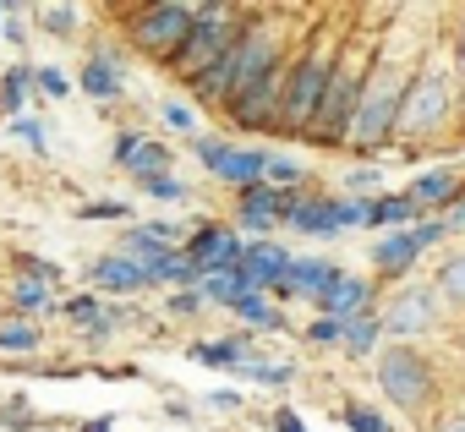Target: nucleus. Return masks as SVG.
I'll list each match as a JSON object with an SVG mask.
<instances>
[{
	"instance_id": "f257e3e1",
	"label": "nucleus",
	"mask_w": 465,
	"mask_h": 432,
	"mask_svg": "<svg viewBox=\"0 0 465 432\" xmlns=\"http://www.w3.org/2000/svg\"><path fill=\"white\" fill-rule=\"evenodd\" d=\"M280 66H285V55H280L274 28L247 23V28H242V39L230 44V55H224L208 77H197V83H192V93H197L203 104H230V99L252 93V88H258L269 72H280Z\"/></svg>"
},
{
	"instance_id": "f03ea898",
	"label": "nucleus",
	"mask_w": 465,
	"mask_h": 432,
	"mask_svg": "<svg viewBox=\"0 0 465 432\" xmlns=\"http://www.w3.org/2000/svg\"><path fill=\"white\" fill-rule=\"evenodd\" d=\"M242 17L230 12V6H197V23H192V34H186V44L175 50V61H170V72L192 88L197 77H208L224 55H230V44L242 39Z\"/></svg>"
},
{
	"instance_id": "7ed1b4c3",
	"label": "nucleus",
	"mask_w": 465,
	"mask_h": 432,
	"mask_svg": "<svg viewBox=\"0 0 465 432\" xmlns=\"http://www.w3.org/2000/svg\"><path fill=\"white\" fill-rule=\"evenodd\" d=\"M192 23H197V6H181V0H159V6H143V12L126 17V39H132L143 55H153L159 66H170L175 50L186 44Z\"/></svg>"
},
{
	"instance_id": "20e7f679",
	"label": "nucleus",
	"mask_w": 465,
	"mask_h": 432,
	"mask_svg": "<svg viewBox=\"0 0 465 432\" xmlns=\"http://www.w3.org/2000/svg\"><path fill=\"white\" fill-rule=\"evenodd\" d=\"M361 93H367V83H361V61H356V55H345V61L334 66V77H329L323 110H318V121H312V132H307V137H312V142H323V148L351 142V126H356Z\"/></svg>"
},
{
	"instance_id": "39448f33",
	"label": "nucleus",
	"mask_w": 465,
	"mask_h": 432,
	"mask_svg": "<svg viewBox=\"0 0 465 432\" xmlns=\"http://www.w3.org/2000/svg\"><path fill=\"white\" fill-rule=\"evenodd\" d=\"M334 66H340V61H329L323 44H312L302 61H291V88H285V121H280V132H312Z\"/></svg>"
},
{
	"instance_id": "423d86ee",
	"label": "nucleus",
	"mask_w": 465,
	"mask_h": 432,
	"mask_svg": "<svg viewBox=\"0 0 465 432\" xmlns=\"http://www.w3.org/2000/svg\"><path fill=\"white\" fill-rule=\"evenodd\" d=\"M400 99H405V83L394 66L372 72L367 93H361V110H356V126H351V148L356 153H372L378 142L394 137V121H400Z\"/></svg>"
},
{
	"instance_id": "0eeeda50",
	"label": "nucleus",
	"mask_w": 465,
	"mask_h": 432,
	"mask_svg": "<svg viewBox=\"0 0 465 432\" xmlns=\"http://www.w3.org/2000/svg\"><path fill=\"white\" fill-rule=\"evenodd\" d=\"M378 388L394 410H421L432 399V361L416 345H394L378 356Z\"/></svg>"
},
{
	"instance_id": "6e6552de",
	"label": "nucleus",
	"mask_w": 465,
	"mask_h": 432,
	"mask_svg": "<svg viewBox=\"0 0 465 432\" xmlns=\"http://www.w3.org/2000/svg\"><path fill=\"white\" fill-rule=\"evenodd\" d=\"M443 121H449V77H443V72H421V77L405 88V99H400L394 132L411 137V142H421V137H432Z\"/></svg>"
},
{
	"instance_id": "1a4fd4ad",
	"label": "nucleus",
	"mask_w": 465,
	"mask_h": 432,
	"mask_svg": "<svg viewBox=\"0 0 465 432\" xmlns=\"http://www.w3.org/2000/svg\"><path fill=\"white\" fill-rule=\"evenodd\" d=\"M285 88H291V66L269 72L252 93H242V99L224 104L230 126H242V132H280V121H285Z\"/></svg>"
},
{
	"instance_id": "9d476101",
	"label": "nucleus",
	"mask_w": 465,
	"mask_h": 432,
	"mask_svg": "<svg viewBox=\"0 0 465 432\" xmlns=\"http://www.w3.org/2000/svg\"><path fill=\"white\" fill-rule=\"evenodd\" d=\"M449 236V220H421V225H411V231H389L378 247H372V269L378 274H405V269H416V258L427 252V247H438Z\"/></svg>"
},
{
	"instance_id": "9b49d317",
	"label": "nucleus",
	"mask_w": 465,
	"mask_h": 432,
	"mask_svg": "<svg viewBox=\"0 0 465 432\" xmlns=\"http://www.w3.org/2000/svg\"><path fill=\"white\" fill-rule=\"evenodd\" d=\"M302 197L296 191H280V186H247L242 191V231H274V225H291L296 220Z\"/></svg>"
},
{
	"instance_id": "f8f14e48",
	"label": "nucleus",
	"mask_w": 465,
	"mask_h": 432,
	"mask_svg": "<svg viewBox=\"0 0 465 432\" xmlns=\"http://www.w3.org/2000/svg\"><path fill=\"white\" fill-rule=\"evenodd\" d=\"M432 318H438L432 290H400V296H394V307L383 312V334L411 339V334H427V329H432Z\"/></svg>"
},
{
	"instance_id": "ddd939ff",
	"label": "nucleus",
	"mask_w": 465,
	"mask_h": 432,
	"mask_svg": "<svg viewBox=\"0 0 465 432\" xmlns=\"http://www.w3.org/2000/svg\"><path fill=\"white\" fill-rule=\"evenodd\" d=\"M115 164H126L137 181H153V175H170V148L148 142L143 132H121L115 137Z\"/></svg>"
},
{
	"instance_id": "4468645a",
	"label": "nucleus",
	"mask_w": 465,
	"mask_h": 432,
	"mask_svg": "<svg viewBox=\"0 0 465 432\" xmlns=\"http://www.w3.org/2000/svg\"><path fill=\"white\" fill-rule=\"evenodd\" d=\"M242 269L258 280V290H280V285L291 280L296 258H291L285 247H274V241H247V263H242Z\"/></svg>"
},
{
	"instance_id": "2eb2a0df",
	"label": "nucleus",
	"mask_w": 465,
	"mask_h": 432,
	"mask_svg": "<svg viewBox=\"0 0 465 432\" xmlns=\"http://www.w3.org/2000/svg\"><path fill=\"white\" fill-rule=\"evenodd\" d=\"M208 175H219V181H230V186H263V175H269V153L263 148H236V142H230L224 148V159L208 170Z\"/></svg>"
},
{
	"instance_id": "dca6fc26",
	"label": "nucleus",
	"mask_w": 465,
	"mask_h": 432,
	"mask_svg": "<svg viewBox=\"0 0 465 432\" xmlns=\"http://www.w3.org/2000/svg\"><path fill=\"white\" fill-rule=\"evenodd\" d=\"M340 280H345V274H340L334 263H323V258H296L291 280H285L274 296H285V301H291V296H312V301H318V296H323V290H334Z\"/></svg>"
},
{
	"instance_id": "f3484780",
	"label": "nucleus",
	"mask_w": 465,
	"mask_h": 432,
	"mask_svg": "<svg viewBox=\"0 0 465 432\" xmlns=\"http://www.w3.org/2000/svg\"><path fill=\"white\" fill-rule=\"evenodd\" d=\"M367 301H372V285L345 274L334 290H323V296H318V318H340V323H356V318L367 312Z\"/></svg>"
},
{
	"instance_id": "a211bd4d",
	"label": "nucleus",
	"mask_w": 465,
	"mask_h": 432,
	"mask_svg": "<svg viewBox=\"0 0 465 432\" xmlns=\"http://www.w3.org/2000/svg\"><path fill=\"white\" fill-rule=\"evenodd\" d=\"M88 280H94L99 290H115V296H126V290H143V285H148V269H137L132 258L110 252V258H94Z\"/></svg>"
},
{
	"instance_id": "6ab92c4d",
	"label": "nucleus",
	"mask_w": 465,
	"mask_h": 432,
	"mask_svg": "<svg viewBox=\"0 0 465 432\" xmlns=\"http://www.w3.org/2000/svg\"><path fill=\"white\" fill-rule=\"evenodd\" d=\"M208 301H219V307H236V301H247V296H258V280L247 274V269H230V274H208L203 285H197Z\"/></svg>"
},
{
	"instance_id": "aec40b11",
	"label": "nucleus",
	"mask_w": 465,
	"mask_h": 432,
	"mask_svg": "<svg viewBox=\"0 0 465 432\" xmlns=\"http://www.w3.org/2000/svg\"><path fill=\"white\" fill-rule=\"evenodd\" d=\"M83 88L94 93V99H121V66H115V55H94L88 66H83Z\"/></svg>"
},
{
	"instance_id": "412c9836",
	"label": "nucleus",
	"mask_w": 465,
	"mask_h": 432,
	"mask_svg": "<svg viewBox=\"0 0 465 432\" xmlns=\"http://www.w3.org/2000/svg\"><path fill=\"white\" fill-rule=\"evenodd\" d=\"M39 345H45V329L34 318H6L0 323V350L6 356H34Z\"/></svg>"
},
{
	"instance_id": "4be33fe9",
	"label": "nucleus",
	"mask_w": 465,
	"mask_h": 432,
	"mask_svg": "<svg viewBox=\"0 0 465 432\" xmlns=\"http://www.w3.org/2000/svg\"><path fill=\"white\" fill-rule=\"evenodd\" d=\"M28 88H39V66H12L0 77V115H23Z\"/></svg>"
},
{
	"instance_id": "5701e85b",
	"label": "nucleus",
	"mask_w": 465,
	"mask_h": 432,
	"mask_svg": "<svg viewBox=\"0 0 465 432\" xmlns=\"http://www.w3.org/2000/svg\"><path fill=\"white\" fill-rule=\"evenodd\" d=\"M291 231H307V236H334V231H340V225H334V202H323V197H302V208H296Z\"/></svg>"
},
{
	"instance_id": "b1692460",
	"label": "nucleus",
	"mask_w": 465,
	"mask_h": 432,
	"mask_svg": "<svg viewBox=\"0 0 465 432\" xmlns=\"http://www.w3.org/2000/svg\"><path fill=\"white\" fill-rule=\"evenodd\" d=\"M411 197H416L421 208L449 202V197H454V170H427V175H416V181H411Z\"/></svg>"
},
{
	"instance_id": "393cba45",
	"label": "nucleus",
	"mask_w": 465,
	"mask_h": 432,
	"mask_svg": "<svg viewBox=\"0 0 465 432\" xmlns=\"http://www.w3.org/2000/svg\"><path fill=\"white\" fill-rule=\"evenodd\" d=\"M378 339H383V312H361L356 323H345V350L351 356H372Z\"/></svg>"
},
{
	"instance_id": "a878e982",
	"label": "nucleus",
	"mask_w": 465,
	"mask_h": 432,
	"mask_svg": "<svg viewBox=\"0 0 465 432\" xmlns=\"http://www.w3.org/2000/svg\"><path fill=\"white\" fill-rule=\"evenodd\" d=\"M242 378H252V383H269V388H285L291 378H296V361H258V356H247L242 367H236Z\"/></svg>"
},
{
	"instance_id": "bb28decb",
	"label": "nucleus",
	"mask_w": 465,
	"mask_h": 432,
	"mask_svg": "<svg viewBox=\"0 0 465 432\" xmlns=\"http://www.w3.org/2000/svg\"><path fill=\"white\" fill-rule=\"evenodd\" d=\"M443 301H454V307H465V252L460 258H449L443 269H438V285H432Z\"/></svg>"
},
{
	"instance_id": "cd10ccee",
	"label": "nucleus",
	"mask_w": 465,
	"mask_h": 432,
	"mask_svg": "<svg viewBox=\"0 0 465 432\" xmlns=\"http://www.w3.org/2000/svg\"><path fill=\"white\" fill-rule=\"evenodd\" d=\"M12 307H17V312H39V307H50V285L34 280V274H23V280L12 285Z\"/></svg>"
},
{
	"instance_id": "c85d7f7f",
	"label": "nucleus",
	"mask_w": 465,
	"mask_h": 432,
	"mask_svg": "<svg viewBox=\"0 0 465 432\" xmlns=\"http://www.w3.org/2000/svg\"><path fill=\"white\" fill-rule=\"evenodd\" d=\"M230 312H236L242 323H252V329H280V323H285V318H280V312H274L263 296H247V301H236V307H230Z\"/></svg>"
},
{
	"instance_id": "c756f323",
	"label": "nucleus",
	"mask_w": 465,
	"mask_h": 432,
	"mask_svg": "<svg viewBox=\"0 0 465 432\" xmlns=\"http://www.w3.org/2000/svg\"><path fill=\"white\" fill-rule=\"evenodd\" d=\"M126 323H132V312H126V307H104V312L88 323V339H115Z\"/></svg>"
},
{
	"instance_id": "7c9ffc66",
	"label": "nucleus",
	"mask_w": 465,
	"mask_h": 432,
	"mask_svg": "<svg viewBox=\"0 0 465 432\" xmlns=\"http://www.w3.org/2000/svg\"><path fill=\"white\" fill-rule=\"evenodd\" d=\"M77 17H83L77 6H45V12H39V23H45V28H50L55 39H66V34H77Z\"/></svg>"
},
{
	"instance_id": "2f4dec72",
	"label": "nucleus",
	"mask_w": 465,
	"mask_h": 432,
	"mask_svg": "<svg viewBox=\"0 0 465 432\" xmlns=\"http://www.w3.org/2000/svg\"><path fill=\"white\" fill-rule=\"evenodd\" d=\"M345 427H351V432H394L372 405H345Z\"/></svg>"
},
{
	"instance_id": "473e14b6",
	"label": "nucleus",
	"mask_w": 465,
	"mask_h": 432,
	"mask_svg": "<svg viewBox=\"0 0 465 432\" xmlns=\"http://www.w3.org/2000/svg\"><path fill=\"white\" fill-rule=\"evenodd\" d=\"M77 213H83V220H132V202H121V197H99V202H83Z\"/></svg>"
},
{
	"instance_id": "72a5a7b5",
	"label": "nucleus",
	"mask_w": 465,
	"mask_h": 432,
	"mask_svg": "<svg viewBox=\"0 0 465 432\" xmlns=\"http://www.w3.org/2000/svg\"><path fill=\"white\" fill-rule=\"evenodd\" d=\"M263 181H274L280 191H291V186L302 181V164H296V159H274V153H269V175H263Z\"/></svg>"
},
{
	"instance_id": "f704fd0d",
	"label": "nucleus",
	"mask_w": 465,
	"mask_h": 432,
	"mask_svg": "<svg viewBox=\"0 0 465 432\" xmlns=\"http://www.w3.org/2000/svg\"><path fill=\"white\" fill-rule=\"evenodd\" d=\"M307 339H312V345H345V323H340V318H312Z\"/></svg>"
},
{
	"instance_id": "c9c22d12",
	"label": "nucleus",
	"mask_w": 465,
	"mask_h": 432,
	"mask_svg": "<svg viewBox=\"0 0 465 432\" xmlns=\"http://www.w3.org/2000/svg\"><path fill=\"white\" fill-rule=\"evenodd\" d=\"M0 427H12V432H34V427H45V421H39V416H34L23 399H17V405H6V410H0Z\"/></svg>"
},
{
	"instance_id": "e433bc0d",
	"label": "nucleus",
	"mask_w": 465,
	"mask_h": 432,
	"mask_svg": "<svg viewBox=\"0 0 465 432\" xmlns=\"http://www.w3.org/2000/svg\"><path fill=\"white\" fill-rule=\"evenodd\" d=\"M61 312H66L72 323H83V329H88V323H94V318H99L104 307H99V296H72V301H66Z\"/></svg>"
},
{
	"instance_id": "4c0bfd02",
	"label": "nucleus",
	"mask_w": 465,
	"mask_h": 432,
	"mask_svg": "<svg viewBox=\"0 0 465 432\" xmlns=\"http://www.w3.org/2000/svg\"><path fill=\"white\" fill-rule=\"evenodd\" d=\"M39 88H45L50 99H66V93H72V77H66L61 66H39Z\"/></svg>"
},
{
	"instance_id": "58836bf2",
	"label": "nucleus",
	"mask_w": 465,
	"mask_h": 432,
	"mask_svg": "<svg viewBox=\"0 0 465 432\" xmlns=\"http://www.w3.org/2000/svg\"><path fill=\"white\" fill-rule=\"evenodd\" d=\"M143 191H148V197H164V202H175V197H186V186H181L175 175H153V181H143Z\"/></svg>"
},
{
	"instance_id": "ea45409f",
	"label": "nucleus",
	"mask_w": 465,
	"mask_h": 432,
	"mask_svg": "<svg viewBox=\"0 0 465 432\" xmlns=\"http://www.w3.org/2000/svg\"><path fill=\"white\" fill-rule=\"evenodd\" d=\"M203 307H208L203 290H175V296H170V312H175V318H192V312H203Z\"/></svg>"
},
{
	"instance_id": "a19ab883",
	"label": "nucleus",
	"mask_w": 465,
	"mask_h": 432,
	"mask_svg": "<svg viewBox=\"0 0 465 432\" xmlns=\"http://www.w3.org/2000/svg\"><path fill=\"white\" fill-rule=\"evenodd\" d=\"M164 121H170L175 132H192V137H197V115H192V104H181V99L164 104Z\"/></svg>"
},
{
	"instance_id": "79ce46f5",
	"label": "nucleus",
	"mask_w": 465,
	"mask_h": 432,
	"mask_svg": "<svg viewBox=\"0 0 465 432\" xmlns=\"http://www.w3.org/2000/svg\"><path fill=\"white\" fill-rule=\"evenodd\" d=\"M224 148H230V142H224V137H197V159H203V164H208V170H213V164H219V159H224Z\"/></svg>"
},
{
	"instance_id": "37998d69",
	"label": "nucleus",
	"mask_w": 465,
	"mask_h": 432,
	"mask_svg": "<svg viewBox=\"0 0 465 432\" xmlns=\"http://www.w3.org/2000/svg\"><path fill=\"white\" fill-rule=\"evenodd\" d=\"M12 132H17L23 142H34V148H45V126H39V121H12Z\"/></svg>"
},
{
	"instance_id": "c03bdc74",
	"label": "nucleus",
	"mask_w": 465,
	"mask_h": 432,
	"mask_svg": "<svg viewBox=\"0 0 465 432\" xmlns=\"http://www.w3.org/2000/svg\"><path fill=\"white\" fill-rule=\"evenodd\" d=\"M269 427H274V432H307L296 410H274V421H269Z\"/></svg>"
},
{
	"instance_id": "a18cd8bd",
	"label": "nucleus",
	"mask_w": 465,
	"mask_h": 432,
	"mask_svg": "<svg viewBox=\"0 0 465 432\" xmlns=\"http://www.w3.org/2000/svg\"><path fill=\"white\" fill-rule=\"evenodd\" d=\"M367 186H378V170H351V191H367Z\"/></svg>"
},
{
	"instance_id": "49530a36",
	"label": "nucleus",
	"mask_w": 465,
	"mask_h": 432,
	"mask_svg": "<svg viewBox=\"0 0 465 432\" xmlns=\"http://www.w3.org/2000/svg\"><path fill=\"white\" fill-rule=\"evenodd\" d=\"M77 432H115V416H94V421H83Z\"/></svg>"
},
{
	"instance_id": "de8ad7c7",
	"label": "nucleus",
	"mask_w": 465,
	"mask_h": 432,
	"mask_svg": "<svg viewBox=\"0 0 465 432\" xmlns=\"http://www.w3.org/2000/svg\"><path fill=\"white\" fill-rule=\"evenodd\" d=\"M432 432H465V410H454V416H443Z\"/></svg>"
},
{
	"instance_id": "09e8293b",
	"label": "nucleus",
	"mask_w": 465,
	"mask_h": 432,
	"mask_svg": "<svg viewBox=\"0 0 465 432\" xmlns=\"http://www.w3.org/2000/svg\"><path fill=\"white\" fill-rule=\"evenodd\" d=\"M213 405H219V410H236V405H242V394H236V388H219V394H213Z\"/></svg>"
},
{
	"instance_id": "8fccbe9b",
	"label": "nucleus",
	"mask_w": 465,
	"mask_h": 432,
	"mask_svg": "<svg viewBox=\"0 0 465 432\" xmlns=\"http://www.w3.org/2000/svg\"><path fill=\"white\" fill-rule=\"evenodd\" d=\"M449 231H454V236H465V202H454V208H449Z\"/></svg>"
},
{
	"instance_id": "3c124183",
	"label": "nucleus",
	"mask_w": 465,
	"mask_h": 432,
	"mask_svg": "<svg viewBox=\"0 0 465 432\" xmlns=\"http://www.w3.org/2000/svg\"><path fill=\"white\" fill-rule=\"evenodd\" d=\"M6 17H12V6H0V23H6ZM0 34H6V28H0Z\"/></svg>"
}]
</instances>
